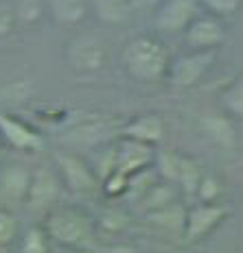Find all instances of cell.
<instances>
[{
  "label": "cell",
  "instance_id": "cell-1",
  "mask_svg": "<svg viewBox=\"0 0 243 253\" xmlns=\"http://www.w3.org/2000/svg\"><path fill=\"white\" fill-rule=\"evenodd\" d=\"M123 63L127 72L138 81H158L169 70V52L162 42L142 35L127 44L123 52Z\"/></svg>",
  "mask_w": 243,
  "mask_h": 253
},
{
  "label": "cell",
  "instance_id": "cell-2",
  "mask_svg": "<svg viewBox=\"0 0 243 253\" xmlns=\"http://www.w3.org/2000/svg\"><path fill=\"white\" fill-rule=\"evenodd\" d=\"M44 229L51 240L66 247H81L92 238L94 220L77 208H57L49 212Z\"/></svg>",
  "mask_w": 243,
  "mask_h": 253
},
{
  "label": "cell",
  "instance_id": "cell-3",
  "mask_svg": "<svg viewBox=\"0 0 243 253\" xmlns=\"http://www.w3.org/2000/svg\"><path fill=\"white\" fill-rule=\"evenodd\" d=\"M217 48H206V50H195L191 55L180 57L178 61L169 63V79L173 85L178 87H193L204 79L206 72L213 68Z\"/></svg>",
  "mask_w": 243,
  "mask_h": 253
},
{
  "label": "cell",
  "instance_id": "cell-4",
  "mask_svg": "<svg viewBox=\"0 0 243 253\" xmlns=\"http://www.w3.org/2000/svg\"><path fill=\"white\" fill-rule=\"evenodd\" d=\"M158 162V172L167 179V181H173V183H180L184 188V192L188 194H195L197 190V183H199V166L195 164L193 160L184 155H178L173 151H162L154 157Z\"/></svg>",
  "mask_w": 243,
  "mask_h": 253
},
{
  "label": "cell",
  "instance_id": "cell-5",
  "mask_svg": "<svg viewBox=\"0 0 243 253\" xmlns=\"http://www.w3.org/2000/svg\"><path fill=\"white\" fill-rule=\"evenodd\" d=\"M57 168H60L64 183L72 192L90 194L99 188V175L83 157L72 155V153H61L57 155Z\"/></svg>",
  "mask_w": 243,
  "mask_h": 253
},
{
  "label": "cell",
  "instance_id": "cell-6",
  "mask_svg": "<svg viewBox=\"0 0 243 253\" xmlns=\"http://www.w3.org/2000/svg\"><path fill=\"white\" fill-rule=\"evenodd\" d=\"M230 214L228 208L217 203H204L193 208L191 212H186V218H184V238L188 242H197L206 238L210 231H215L224 223V218Z\"/></svg>",
  "mask_w": 243,
  "mask_h": 253
},
{
  "label": "cell",
  "instance_id": "cell-7",
  "mask_svg": "<svg viewBox=\"0 0 243 253\" xmlns=\"http://www.w3.org/2000/svg\"><path fill=\"white\" fill-rule=\"evenodd\" d=\"M156 9V26L165 33L184 31L197 15V2L195 0H165Z\"/></svg>",
  "mask_w": 243,
  "mask_h": 253
},
{
  "label": "cell",
  "instance_id": "cell-8",
  "mask_svg": "<svg viewBox=\"0 0 243 253\" xmlns=\"http://www.w3.org/2000/svg\"><path fill=\"white\" fill-rule=\"evenodd\" d=\"M114 153H116L114 170H121L127 177L142 170V168L151 166V162L156 157L151 144H145V142L131 140V138H123L119 146H114Z\"/></svg>",
  "mask_w": 243,
  "mask_h": 253
},
{
  "label": "cell",
  "instance_id": "cell-9",
  "mask_svg": "<svg viewBox=\"0 0 243 253\" xmlns=\"http://www.w3.org/2000/svg\"><path fill=\"white\" fill-rule=\"evenodd\" d=\"M184 35H186V42L195 50H206L217 48L226 40V29L213 15H195L191 24L184 29Z\"/></svg>",
  "mask_w": 243,
  "mask_h": 253
},
{
  "label": "cell",
  "instance_id": "cell-10",
  "mask_svg": "<svg viewBox=\"0 0 243 253\" xmlns=\"http://www.w3.org/2000/svg\"><path fill=\"white\" fill-rule=\"evenodd\" d=\"M0 138L7 142L9 146H13V149H18V151H24V153L38 151V149H42V144H44L38 131L31 129L22 120L13 118V116H7V114H0Z\"/></svg>",
  "mask_w": 243,
  "mask_h": 253
},
{
  "label": "cell",
  "instance_id": "cell-11",
  "mask_svg": "<svg viewBox=\"0 0 243 253\" xmlns=\"http://www.w3.org/2000/svg\"><path fill=\"white\" fill-rule=\"evenodd\" d=\"M105 57H108V52H105L103 44L92 38H79L68 46V61L79 72L99 70L105 63Z\"/></svg>",
  "mask_w": 243,
  "mask_h": 253
},
{
  "label": "cell",
  "instance_id": "cell-12",
  "mask_svg": "<svg viewBox=\"0 0 243 253\" xmlns=\"http://www.w3.org/2000/svg\"><path fill=\"white\" fill-rule=\"evenodd\" d=\"M57 197H60V181L55 172L49 168H38L35 172H31L29 192L24 199L31 208H49L57 201Z\"/></svg>",
  "mask_w": 243,
  "mask_h": 253
},
{
  "label": "cell",
  "instance_id": "cell-13",
  "mask_svg": "<svg viewBox=\"0 0 243 253\" xmlns=\"http://www.w3.org/2000/svg\"><path fill=\"white\" fill-rule=\"evenodd\" d=\"M31 183V170L22 164H9L0 170V194L9 201H24Z\"/></svg>",
  "mask_w": 243,
  "mask_h": 253
},
{
  "label": "cell",
  "instance_id": "cell-14",
  "mask_svg": "<svg viewBox=\"0 0 243 253\" xmlns=\"http://www.w3.org/2000/svg\"><path fill=\"white\" fill-rule=\"evenodd\" d=\"M162 135H165V123H162L160 116H156V114L136 116L123 129V138L138 140V142H145V144H151V146H154L156 142H160Z\"/></svg>",
  "mask_w": 243,
  "mask_h": 253
},
{
  "label": "cell",
  "instance_id": "cell-15",
  "mask_svg": "<svg viewBox=\"0 0 243 253\" xmlns=\"http://www.w3.org/2000/svg\"><path fill=\"white\" fill-rule=\"evenodd\" d=\"M199 129L202 133L215 144L230 149L237 142V133H235V125L230 123V118L226 114H206L199 118Z\"/></svg>",
  "mask_w": 243,
  "mask_h": 253
},
{
  "label": "cell",
  "instance_id": "cell-16",
  "mask_svg": "<svg viewBox=\"0 0 243 253\" xmlns=\"http://www.w3.org/2000/svg\"><path fill=\"white\" fill-rule=\"evenodd\" d=\"M46 7H49L55 22L72 26L88 18L90 0H46Z\"/></svg>",
  "mask_w": 243,
  "mask_h": 253
},
{
  "label": "cell",
  "instance_id": "cell-17",
  "mask_svg": "<svg viewBox=\"0 0 243 253\" xmlns=\"http://www.w3.org/2000/svg\"><path fill=\"white\" fill-rule=\"evenodd\" d=\"M90 11L105 24H123L134 9L129 0H90Z\"/></svg>",
  "mask_w": 243,
  "mask_h": 253
},
{
  "label": "cell",
  "instance_id": "cell-18",
  "mask_svg": "<svg viewBox=\"0 0 243 253\" xmlns=\"http://www.w3.org/2000/svg\"><path fill=\"white\" fill-rule=\"evenodd\" d=\"M149 220L156 225V227H162V229H184V218H186V212L180 208L178 203L169 201L160 208H154L147 212Z\"/></svg>",
  "mask_w": 243,
  "mask_h": 253
},
{
  "label": "cell",
  "instance_id": "cell-19",
  "mask_svg": "<svg viewBox=\"0 0 243 253\" xmlns=\"http://www.w3.org/2000/svg\"><path fill=\"white\" fill-rule=\"evenodd\" d=\"M221 105H224L228 116L243 118V77L235 79V81L226 87V92L221 94Z\"/></svg>",
  "mask_w": 243,
  "mask_h": 253
},
{
  "label": "cell",
  "instance_id": "cell-20",
  "mask_svg": "<svg viewBox=\"0 0 243 253\" xmlns=\"http://www.w3.org/2000/svg\"><path fill=\"white\" fill-rule=\"evenodd\" d=\"M49 234H46L44 227H31L26 234L22 236V245H20V251L24 253H46L51 249L49 247Z\"/></svg>",
  "mask_w": 243,
  "mask_h": 253
},
{
  "label": "cell",
  "instance_id": "cell-21",
  "mask_svg": "<svg viewBox=\"0 0 243 253\" xmlns=\"http://www.w3.org/2000/svg\"><path fill=\"white\" fill-rule=\"evenodd\" d=\"M18 220L11 212L7 210H0V247H9L13 245L15 238H18Z\"/></svg>",
  "mask_w": 243,
  "mask_h": 253
},
{
  "label": "cell",
  "instance_id": "cell-22",
  "mask_svg": "<svg viewBox=\"0 0 243 253\" xmlns=\"http://www.w3.org/2000/svg\"><path fill=\"white\" fill-rule=\"evenodd\" d=\"M103 190L110 197H121L129 190V177L123 175L121 170H112L103 177Z\"/></svg>",
  "mask_w": 243,
  "mask_h": 253
},
{
  "label": "cell",
  "instance_id": "cell-23",
  "mask_svg": "<svg viewBox=\"0 0 243 253\" xmlns=\"http://www.w3.org/2000/svg\"><path fill=\"white\" fill-rule=\"evenodd\" d=\"M42 11H44V2L42 0H20L18 20L24 24H33L42 18Z\"/></svg>",
  "mask_w": 243,
  "mask_h": 253
},
{
  "label": "cell",
  "instance_id": "cell-24",
  "mask_svg": "<svg viewBox=\"0 0 243 253\" xmlns=\"http://www.w3.org/2000/svg\"><path fill=\"white\" fill-rule=\"evenodd\" d=\"M195 194L199 197V201L202 203H210L217 199L219 194V181L217 179H210V177H202L197 183V190H195Z\"/></svg>",
  "mask_w": 243,
  "mask_h": 253
},
{
  "label": "cell",
  "instance_id": "cell-25",
  "mask_svg": "<svg viewBox=\"0 0 243 253\" xmlns=\"http://www.w3.org/2000/svg\"><path fill=\"white\" fill-rule=\"evenodd\" d=\"M202 4L208 11H213L215 15H232L239 9V4H241V0H202Z\"/></svg>",
  "mask_w": 243,
  "mask_h": 253
},
{
  "label": "cell",
  "instance_id": "cell-26",
  "mask_svg": "<svg viewBox=\"0 0 243 253\" xmlns=\"http://www.w3.org/2000/svg\"><path fill=\"white\" fill-rule=\"evenodd\" d=\"M101 227L108 229V231H123L127 227V216L119 210H110V212L103 214L101 218Z\"/></svg>",
  "mask_w": 243,
  "mask_h": 253
},
{
  "label": "cell",
  "instance_id": "cell-27",
  "mask_svg": "<svg viewBox=\"0 0 243 253\" xmlns=\"http://www.w3.org/2000/svg\"><path fill=\"white\" fill-rule=\"evenodd\" d=\"M13 26V13L9 9H0V35L9 33Z\"/></svg>",
  "mask_w": 243,
  "mask_h": 253
},
{
  "label": "cell",
  "instance_id": "cell-28",
  "mask_svg": "<svg viewBox=\"0 0 243 253\" xmlns=\"http://www.w3.org/2000/svg\"><path fill=\"white\" fill-rule=\"evenodd\" d=\"M162 0H129L134 11H147V9H156Z\"/></svg>",
  "mask_w": 243,
  "mask_h": 253
},
{
  "label": "cell",
  "instance_id": "cell-29",
  "mask_svg": "<svg viewBox=\"0 0 243 253\" xmlns=\"http://www.w3.org/2000/svg\"><path fill=\"white\" fill-rule=\"evenodd\" d=\"M2 155H4V140L0 138V160H2Z\"/></svg>",
  "mask_w": 243,
  "mask_h": 253
}]
</instances>
